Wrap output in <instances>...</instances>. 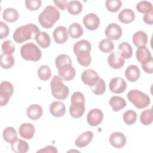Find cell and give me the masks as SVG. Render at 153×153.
I'll use <instances>...</instances> for the list:
<instances>
[{
	"label": "cell",
	"instance_id": "1",
	"mask_svg": "<svg viewBox=\"0 0 153 153\" xmlns=\"http://www.w3.org/2000/svg\"><path fill=\"white\" fill-rule=\"evenodd\" d=\"M38 27L33 23L23 25L16 28L13 33V39L17 43L21 44L27 40L35 38L36 34L39 32Z\"/></svg>",
	"mask_w": 153,
	"mask_h": 153
},
{
	"label": "cell",
	"instance_id": "2",
	"mask_svg": "<svg viewBox=\"0 0 153 153\" xmlns=\"http://www.w3.org/2000/svg\"><path fill=\"white\" fill-rule=\"evenodd\" d=\"M60 16V12L55 7L48 5L39 15L38 21L41 26L45 29H50L59 20Z\"/></svg>",
	"mask_w": 153,
	"mask_h": 153
},
{
	"label": "cell",
	"instance_id": "3",
	"mask_svg": "<svg viewBox=\"0 0 153 153\" xmlns=\"http://www.w3.org/2000/svg\"><path fill=\"white\" fill-rule=\"evenodd\" d=\"M85 112V97L80 91L74 92L71 98L69 113L72 117L79 118Z\"/></svg>",
	"mask_w": 153,
	"mask_h": 153
},
{
	"label": "cell",
	"instance_id": "4",
	"mask_svg": "<svg viewBox=\"0 0 153 153\" xmlns=\"http://www.w3.org/2000/svg\"><path fill=\"white\" fill-rule=\"evenodd\" d=\"M50 87L53 96L57 99L64 100L69 94L68 87L63 84L62 78L58 75L53 76L50 82Z\"/></svg>",
	"mask_w": 153,
	"mask_h": 153
},
{
	"label": "cell",
	"instance_id": "5",
	"mask_svg": "<svg viewBox=\"0 0 153 153\" xmlns=\"http://www.w3.org/2000/svg\"><path fill=\"white\" fill-rule=\"evenodd\" d=\"M20 54L26 60L36 62L41 59L42 53L40 48L33 42H28L20 48Z\"/></svg>",
	"mask_w": 153,
	"mask_h": 153
},
{
	"label": "cell",
	"instance_id": "6",
	"mask_svg": "<svg viewBox=\"0 0 153 153\" xmlns=\"http://www.w3.org/2000/svg\"><path fill=\"white\" fill-rule=\"evenodd\" d=\"M127 98L137 109L145 108L151 102L149 97L139 90H130L127 93Z\"/></svg>",
	"mask_w": 153,
	"mask_h": 153
},
{
	"label": "cell",
	"instance_id": "7",
	"mask_svg": "<svg viewBox=\"0 0 153 153\" xmlns=\"http://www.w3.org/2000/svg\"><path fill=\"white\" fill-rule=\"evenodd\" d=\"M14 92L13 84L7 81L1 82L0 84V106H5L9 102Z\"/></svg>",
	"mask_w": 153,
	"mask_h": 153
},
{
	"label": "cell",
	"instance_id": "8",
	"mask_svg": "<svg viewBox=\"0 0 153 153\" xmlns=\"http://www.w3.org/2000/svg\"><path fill=\"white\" fill-rule=\"evenodd\" d=\"M103 118V113L102 111L98 108H94L88 112L87 117V121L90 126L95 127L102 122Z\"/></svg>",
	"mask_w": 153,
	"mask_h": 153
},
{
	"label": "cell",
	"instance_id": "9",
	"mask_svg": "<svg viewBox=\"0 0 153 153\" xmlns=\"http://www.w3.org/2000/svg\"><path fill=\"white\" fill-rule=\"evenodd\" d=\"M105 33L108 39L111 41H116L121 38L123 31L120 26L113 23L109 24L106 26L105 30Z\"/></svg>",
	"mask_w": 153,
	"mask_h": 153
},
{
	"label": "cell",
	"instance_id": "10",
	"mask_svg": "<svg viewBox=\"0 0 153 153\" xmlns=\"http://www.w3.org/2000/svg\"><path fill=\"white\" fill-rule=\"evenodd\" d=\"M99 79L98 74L93 69H87L83 71L81 74V80L89 87H92L96 84Z\"/></svg>",
	"mask_w": 153,
	"mask_h": 153
},
{
	"label": "cell",
	"instance_id": "11",
	"mask_svg": "<svg viewBox=\"0 0 153 153\" xmlns=\"http://www.w3.org/2000/svg\"><path fill=\"white\" fill-rule=\"evenodd\" d=\"M109 87L111 92L116 94H120L126 90L127 84L123 78L115 77L110 81Z\"/></svg>",
	"mask_w": 153,
	"mask_h": 153
},
{
	"label": "cell",
	"instance_id": "12",
	"mask_svg": "<svg viewBox=\"0 0 153 153\" xmlns=\"http://www.w3.org/2000/svg\"><path fill=\"white\" fill-rule=\"evenodd\" d=\"M83 24L88 30H95L100 25L99 17L94 13H88L84 16Z\"/></svg>",
	"mask_w": 153,
	"mask_h": 153
},
{
	"label": "cell",
	"instance_id": "13",
	"mask_svg": "<svg viewBox=\"0 0 153 153\" xmlns=\"http://www.w3.org/2000/svg\"><path fill=\"white\" fill-rule=\"evenodd\" d=\"M59 76L65 81H69L73 79L75 76V69L72 64H66L58 69Z\"/></svg>",
	"mask_w": 153,
	"mask_h": 153
},
{
	"label": "cell",
	"instance_id": "14",
	"mask_svg": "<svg viewBox=\"0 0 153 153\" xmlns=\"http://www.w3.org/2000/svg\"><path fill=\"white\" fill-rule=\"evenodd\" d=\"M109 140L112 146L116 148H121L126 145L127 139L126 136L123 133L115 131L110 135Z\"/></svg>",
	"mask_w": 153,
	"mask_h": 153
},
{
	"label": "cell",
	"instance_id": "15",
	"mask_svg": "<svg viewBox=\"0 0 153 153\" xmlns=\"http://www.w3.org/2000/svg\"><path fill=\"white\" fill-rule=\"evenodd\" d=\"M53 36L55 42L57 44H64L68 39V32L67 29L63 26H57L54 30Z\"/></svg>",
	"mask_w": 153,
	"mask_h": 153
},
{
	"label": "cell",
	"instance_id": "16",
	"mask_svg": "<svg viewBox=\"0 0 153 153\" xmlns=\"http://www.w3.org/2000/svg\"><path fill=\"white\" fill-rule=\"evenodd\" d=\"M108 63L113 69L121 68L125 64V59L117 52H112L108 57Z\"/></svg>",
	"mask_w": 153,
	"mask_h": 153
},
{
	"label": "cell",
	"instance_id": "17",
	"mask_svg": "<svg viewBox=\"0 0 153 153\" xmlns=\"http://www.w3.org/2000/svg\"><path fill=\"white\" fill-rule=\"evenodd\" d=\"M35 126L31 123H23L19 128V132L20 136L25 139H32L35 134Z\"/></svg>",
	"mask_w": 153,
	"mask_h": 153
},
{
	"label": "cell",
	"instance_id": "18",
	"mask_svg": "<svg viewBox=\"0 0 153 153\" xmlns=\"http://www.w3.org/2000/svg\"><path fill=\"white\" fill-rule=\"evenodd\" d=\"M137 60L142 65L145 64L152 59V55L146 46L138 47L136 51Z\"/></svg>",
	"mask_w": 153,
	"mask_h": 153
},
{
	"label": "cell",
	"instance_id": "19",
	"mask_svg": "<svg viewBox=\"0 0 153 153\" xmlns=\"http://www.w3.org/2000/svg\"><path fill=\"white\" fill-rule=\"evenodd\" d=\"M50 112L55 117H62L66 112V106L62 102L54 101L50 105Z\"/></svg>",
	"mask_w": 153,
	"mask_h": 153
},
{
	"label": "cell",
	"instance_id": "20",
	"mask_svg": "<svg viewBox=\"0 0 153 153\" xmlns=\"http://www.w3.org/2000/svg\"><path fill=\"white\" fill-rule=\"evenodd\" d=\"M93 138V133L86 131L78 136L75 141V144L79 148H83L89 145Z\"/></svg>",
	"mask_w": 153,
	"mask_h": 153
},
{
	"label": "cell",
	"instance_id": "21",
	"mask_svg": "<svg viewBox=\"0 0 153 153\" xmlns=\"http://www.w3.org/2000/svg\"><path fill=\"white\" fill-rule=\"evenodd\" d=\"M42 108L38 104H33L30 105L26 110L27 117L32 120H38L42 116Z\"/></svg>",
	"mask_w": 153,
	"mask_h": 153
},
{
	"label": "cell",
	"instance_id": "22",
	"mask_svg": "<svg viewBox=\"0 0 153 153\" xmlns=\"http://www.w3.org/2000/svg\"><path fill=\"white\" fill-rule=\"evenodd\" d=\"M140 72L139 68L134 65L128 66L125 71V76L128 81L133 82H136L140 77Z\"/></svg>",
	"mask_w": 153,
	"mask_h": 153
},
{
	"label": "cell",
	"instance_id": "23",
	"mask_svg": "<svg viewBox=\"0 0 153 153\" xmlns=\"http://www.w3.org/2000/svg\"><path fill=\"white\" fill-rule=\"evenodd\" d=\"M11 148L14 152L26 153L28 151L29 146L26 141L17 137L11 143Z\"/></svg>",
	"mask_w": 153,
	"mask_h": 153
},
{
	"label": "cell",
	"instance_id": "24",
	"mask_svg": "<svg viewBox=\"0 0 153 153\" xmlns=\"http://www.w3.org/2000/svg\"><path fill=\"white\" fill-rule=\"evenodd\" d=\"M132 41L137 47L146 46L148 42V36L145 32L139 30L135 32L132 37Z\"/></svg>",
	"mask_w": 153,
	"mask_h": 153
},
{
	"label": "cell",
	"instance_id": "25",
	"mask_svg": "<svg viewBox=\"0 0 153 153\" xmlns=\"http://www.w3.org/2000/svg\"><path fill=\"white\" fill-rule=\"evenodd\" d=\"M118 18L119 21L121 23L128 24L134 21L135 19V14L131 9L125 8L118 14Z\"/></svg>",
	"mask_w": 153,
	"mask_h": 153
},
{
	"label": "cell",
	"instance_id": "26",
	"mask_svg": "<svg viewBox=\"0 0 153 153\" xmlns=\"http://www.w3.org/2000/svg\"><path fill=\"white\" fill-rule=\"evenodd\" d=\"M109 105L111 106L114 111L117 112L124 108L127 105V102L123 97L114 96L109 100Z\"/></svg>",
	"mask_w": 153,
	"mask_h": 153
},
{
	"label": "cell",
	"instance_id": "27",
	"mask_svg": "<svg viewBox=\"0 0 153 153\" xmlns=\"http://www.w3.org/2000/svg\"><path fill=\"white\" fill-rule=\"evenodd\" d=\"M35 39L38 45L43 48H47L51 44L50 36L45 32H38L35 36Z\"/></svg>",
	"mask_w": 153,
	"mask_h": 153
},
{
	"label": "cell",
	"instance_id": "28",
	"mask_svg": "<svg viewBox=\"0 0 153 153\" xmlns=\"http://www.w3.org/2000/svg\"><path fill=\"white\" fill-rule=\"evenodd\" d=\"M118 53L124 59H128L131 57L133 55V49L131 46L127 42H122L118 47Z\"/></svg>",
	"mask_w": 153,
	"mask_h": 153
},
{
	"label": "cell",
	"instance_id": "29",
	"mask_svg": "<svg viewBox=\"0 0 153 153\" xmlns=\"http://www.w3.org/2000/svg\"><path fill=\"white\" fill-rule=\"evenodd\" d=\"M75 54L76 56L77 61L80 65L87 67L91 64V57L90 55V51H82L78 52Z\"/></svg>",
	"mask_w": 153,
	"mask_h": 153
},
{
	"label": "cell",
	"instance_id": "30",
	"mask_svg": "<svg viewBox=\"0 0 153 153\" xmlns=\"http://www.w3.org/2000/svg\"><path fill=\"white\" fill-rule=\"evenodd\" d=\"M2 18L8 22L13 23L16 22L19 18V14L17 10L13 8H7L5 9L2 13Z\"/></svg>",
	"mask_w": 153,
	"mask_h": 153
},
{
	"label": "cell",
	"instance_id": "31",
	"mask_svg": "<svg viewBox=\"0 0 153 153\" xmlns=\"http://www.w3.org/2000/svg\"><path fill=\"white\" fill-rule=\"evenodd\" d=\"M83 29L78 23H73L69 27L68 34L73 39L80 38L83 35Z\"/></svg>",
	"mask_w": 153,
	"mask_h": 153
},
{
	"label": "cell",
	"instance_id": "32",
	"mask_svg": "<svg viewBox=\"0 0 153 153\" xmlns=\"http://www.w3.org/2000/svg\"><path fill=\"white\" fill-rule=\"evenodd\" d=\"M66 8L69 14L75 16L82 11V4L78 1H71L68 3Z\"/></svg>",
	"mask_w": 153,
	"mask_h": 153
},
{
	"label": "cell",
	"instance_id": "33",
	"mask_svg": "<svg viewBox=\"0 0 153 153\" xmlns=\"http://www.w3.org/2000/svg\"><path fill=\"white\" fill-rule=\"evenodd\" d=\"M0 64L4 69H10L14 64V58L12 54L8 55L2 53L0 56Z\"/></svg>",
	"mask_w": 153,
	"mask_h": 153
},
{
	"label": "cell",
	"instance_id": "34",
	"mask_svg": "<svg viewBox=\"0 0 153 153\" xmlns=\"http://www.w3.org/2000/svg\"><path fill=\"white\" fill-rule=\"evenodd\" d=\"M91 49V45L90 42L86 39H82L76 42L73 47L74 54L82 51H89Z\"/></svg>",
	"mask_w": 153,
	"mask_h": 153
},
{
	"label": "cell",
	"instance_id": "35",
	"mask_svg": "<svg viewBox=\"0 0 153 153\" xmlns=\"http://www.w3.org/2000/svg\"><path fill=\"white\" fill-rule=\"evenodd\" d=\"M2 136L5 141L11 143L17 138V133L13 127H7L3 130Z\"/></svg>",
	"mask_w": 153,
	"mask_h": 153
},
{
	"label": "cell",
	"instance_id": "36",
	"mask_svg": "<svg viewBox=\"0 0 153 153\" xmlns=\"http://www.w3.org/2000/svg\"><path fill=\"white\" fill-rule=\"evenodd\" d=\"M38 76L42 81H47L51 76V71L47 65H41L38 69Z\"/></svg>",
	"mask_w": 153,
	"mask_h": 153
},
{
	"label": "cell",
	"instance_id": "37",
	"mask_svg": "<svg viewBox=\"0 0 153 153\" xmlns=\"http://www.w3.org/2000/svg\"><path fill=\"white\" fill-rule=\"evenodd\" d=\"M99 48L103 53H108L111 52L114 48L113 42L109 39H103L100 41L99 44Z\"/></svg>",
	"mask_w": 153,
	"mask_h": 153
},
{
	"label": "cell",
	"instance_id": "38",
	"mask_svg": "<svg viewBox=\"0 0 153 153\" xmlns=\"http://www.w3.org/2000/svg\"><path fill=\"white\" fill-rule=\"evenodd\" d=\"M92 92L96 95H101L105 92L106 84L104 80L102 78H99L98 81L95 85L91 87Z\"/></svg>",
	"mask_w": 153,
	"mask_h": 153
},
{
	"label": "cell",
	"instance_id": "39",
	"mask_svg": "<svg viewBox=\"0 0 153 153\" xmlns=\"http://www.w3.org/2000/svg\"><path fill=\"white\" fill-rule=\"evenodd\" d=\"M140 120L142 124L148 126L152 122V109H148L143 111L140 116Z\"/></svg>",
	"mask_w": 153,
	"mask_h": 153
},
{
	"label": "cell",
	"instance_id": "40",
	"mask_svg": "<svg viewBox=\"0 0 153 153\" xmlns=\"http://www.w3.org/2000/svg\"><path fill=\"white\" fill-rule=\"evenodd\" d=\"M123 121L128 126L132 125L136 121L137 114L133 110H128L126 111L123 114Z\"/></svg>",
	"mask_w": 153,
	"mask_h": 153
},
{
	"label": "cell",
	"instance_id": "41",
	"mask_svg": "<svg viewBox=\"0 0 153 153\" xmlns=\"http://www.w3.org/2000/svg\"><path fill=\"white\" fill-rule=\"evenodd\" d=\"M106 9L112 13L118 11L122 6V2L120 0H107L105 2Z\"/></svg>",
	"mask_w": 153,
	"mask_h": 153
},
{
	"label": "cell",
	"instance_id": "42",
	"mask_svg": "<svg viewBox=\"0 0 153 153\" xmlns=\"http://www.w3.org/2000/svg\"><path fill=\"white\" fill-rule=\"evenodd\" d=\"M136 10L139 13L146 14L153 10V8L152 5L150 2L146 1H142L137 4Z\"/></svg>",
	"mask_w": 153,
	"mask_h": 153
},
{
	"label": "cell",
	"instance_id": "43",
	"mask_svg": "<svg viewBox=\"0 0 153 153\" xmlns=\"http://www.w3.org/2000/svg\"><path fill=\"white\" fill-rule=\"evenodd\" d=\"M69 63L72 64V60L68 55L65 54L59 55L55 59V65L57 69L64 65Z\"/></svg>",
	"mask_w": 153,
	"mask_h": 153
},
{
	"label": "cell",
	"instance_id": "44",
	"mask_svg": "<svg viewBox=\"0 0 153 153\" xmlns=\"http://www.w3.org/2000/svg\"><path fill=\"white\" fill-rule=\"evenodd\" d=\"M2 50L3 53L5 54L11 55L13 54L15 51V46L11 40H6L2 42L1 45Z\"/></svg>",
	"mask_w": 153,
	"mask_h": 153
},
{
	"label": "cell",
	"instance_id": "45",
	"mask_svg": "<svg viewBox=\"0 0 153 153\" xmlns=\"http://www.w3.org/2000/svg\"><path fill=\"white\" fill-rule=\"evenodd\" d=\"M42 4L41 0H26V7L30 11H35L39 9Z\"/></svg>",
	"mask_w": 153,
	"mask_h": 153
},
{
	"label": "cell",
	"instance_id": "46",
	"mask_svg": "<svg viewBox=\"0 0 153 153\" xmlns=\"http://www.w3.org/2000/svg\"><path fill=\"white\" fill-rule=\"evenodd\" d=\"M10 29L8 25L3 22H0V38L1 39L6 38L9 34Z\"/></svg>",
	"mask_w": 153,
	"mask_h": 153
},
{
	"label": "cell",
	"instance_id": "47",
	"mask_svg": "<svg viewBox=\"0 0 153 153\" xmlns=\"http://www.w3.org/2000/svg\"><path fill=\"white\" fill-rule=\"evenodd\" d=\"M152 66H153V59L149 62L142 65V68L143 70L147 74H152Z\"/></svg>",
	"mask_w": 153,
	"mask_h": 153
},
{
	"label": "cell",
	"instance_id": "48",
	"mask_svg": "<svg viewBox=\"0 0 153 153\" xmlns=\"http://www.w3.org/2000/svg\"><path fill=\"white\" fill-rule=\"evenodd\" d=\"M143 19L145 23L152 25L153 24V10L146 14H145Z\"/></svg>",
	"mask_w": 153,
	"mask_h": 153
},
{
	"label": "cell",
	"instance_id": "49",
	"mask_svg": "<svg viewBox=\"0 0 153 153\" xmlns=\"http://www.w3.org/2000/svg\"><path fill=\"white\" fill-rule=\"evenodd\" d=\"M58 151L56 149V148L54 146H51V145H48L45 146V148L39 149L37 151V152H57Z\"/></svg>",
	"mask_w": 153,
	"mask_h": 153
},
{
	"label": "cell",
	"instance_id": "50",
	"mask_svg": "<svg viewBox=\"0 0 153 153\" xmlns=\"http://www.w3.org/2000/svg\"><path fill=\"white\" fill-rule=\"evenodd\" d=\"M53 2L57 7H59L61 10H63V11L66 8L67 5L68 3V2H67V1L66 0L54 1Z\"/></svg>",
	"mask_w": 153,
	"mask_h": 153
}]
</instances>
